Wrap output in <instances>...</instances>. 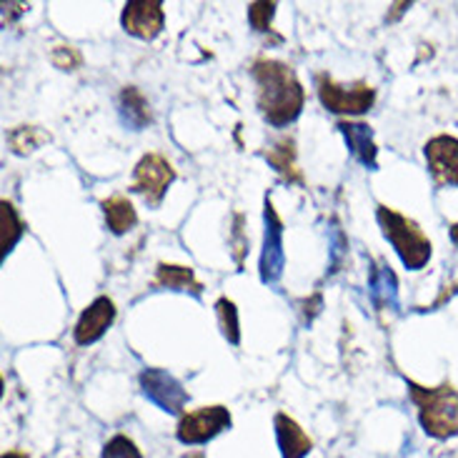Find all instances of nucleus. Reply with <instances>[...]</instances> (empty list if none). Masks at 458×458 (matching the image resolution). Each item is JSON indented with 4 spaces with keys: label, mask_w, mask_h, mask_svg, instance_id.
<instances>
[{
    "label": "nucleus",
    "mask_w": 458,
    "mask_h": 458,
    "mask_svg": "<svg viewBox=\"0 0 458 458\" xmlns=\"http://www.w3.org/2000/svg\"><path fill=\"white\" fill-rule=\"evenodd\" d=\"M118 111H121V121L131 131H143L153 121L148 100H146V96L136 86L123 88V93L118 98Z\"/></svg>",
    "instance_id": "obj_14"
},
{
    "label": "nucleus",
    "mask_w": 458,
    "mask_h": 458,
    "mask_svg": "<svg viewBox=\"0 0 458 458\" xmlns=\"http://www.w3.org/2000/svg\"><path fill=\"white\" fill-rule=\"evenodd\" d=\"M175 181V171L171 163L165 161L158 153H148L138 161L136 171H133V186L131 191L143 196V200L158 208L163 196L168 193V186Z\"/></svg>",
    "instance_id": "obj_6"
},
{
    "label": "nucleus",
    "mask_w": 458,
    "mask_h": 458,
    "mask_svg": "<svg viewBox=\"0 0 458 458\" xmlns=\"http://www.w3.org/2000/svg\"><path fill=\"white\" fill-rule=\"evenodd\" d=\"M316 88H318V98L323 108L338 115H360V113L371 111L376 90L369 83H353V86H341L335 83L331 75H316Z\"/></svg>",
    "instance_id": "obj_4"
},
{
    "label": "nucleus",
    "mask_w": 458,
    "mask_h": 458,
    "mask_svg": "<svg viewBox=\"0 0 458 458\" xmlns=\"http://www.w3.org/2000/svg\"><path fill=\"white\" fill-rule=\"evenodd\" d=\"M138 384H140L143 396L148 398L150 403H156L161 411H165V413H183V409H186V388L168 371H163V369H146V371L140 373Z\"/></svg>",
    "instance_id": "obj_8"
},
{
    "label": "nucleus",
    "mask_w": 458,
    "mask_h": 458,
    "mask_svg": "<svg viewBox=\"0 0 458 458\" xmlns=\"http://www.w3.org/2000/svg\"><path fill=\"white\" fill-rule=\"evenodd\" d=\"M53 63L61 68V71H75L81 65V53L73 48V46H58L53 50Z\"/></svg>",
    "instance_id": "obj_24"
},
{
    "label": "nucleus",
    "mask_w": 458,
    "mask_h": 458,
    "mask_svg": "<svg viewBox=\"0 0 458 458\" xmlns=\"http://www.w3.org/2000/svg\"><path fill=\"white\" fill-rule=\"evenodd\" d=\"M273 13H276V3H250L248 5V23L256 33H268Z\"/></svg>",
    "instance_id": "obj_22"
},
{
    "label": "nucleus",
    "mask_w": 458,
    "mask_h": 458,
    "mask_svg": "<svg viewBox=\"0 0 458 458\" xmlns=\"http://www.w3.org/2000/svg\"><path fill=\"white\" fill-rule=\"evenodd\" d=\"M0 225H3V228H0V248H3V259H5L25 233L18 213H15L13 203H8V200L0 203Z\"/></svg>",
    "instance_id": "obj_19"
},
{
    "label": "nucleus",
    "mask_w": 458,
    "mask_h": 458,
    "mask_svg": "<svg viewBox=\"0 0 458 458\" xmlns=\"http://www.w3.org/2000/svg\"><path fill=\"white\" fill-rule=\"evenodd\" d=\"M451 241H454V243L458 246V224L451 225Z\"/></svg>",
    "instance_id": "obj_26"
},
{
    "label": "nucleus",
    "mask_w": 458,
    "mask_h": 458,
    "mask_svg": "<svg viewBox=\"0 0 458 458\" xmlns=\"http://www.w3.org/2000/svg\"><path fill=\"white\" fill-rule=\"evenodd\" d=\"M231 423L233 419L225 406H203V409L181 416L175 436L186 446H199V444H208L211 438L224 434L225 428H231Z\"/></svg>",
    "instance_id": "obj_5"
},
{
    "label": "nucleus",
    "mask_w": 458,
    "mask_h": 458,
    "mask_svg": "<svg viewBox=\"0 0 458 458\" xmlns=\"http://www.w3.org/2000/svg\"><path fill=\"white\" fill-rule=\"evenodd\" d=\"M216 313H218V323H221V331H224L225 341L228 344H238L241 341V328H238V309L231 298H218L216 301Z\"/></svg>",
    "instance_id": "obj_21"
},
{
    "label": "nucleus",
    "mask_w": 458,
    "mask_h": 458,
    "mask_svg": "<svg viewBox=\"0 0 458 458\" xmlns=\"http://www.w3.org/2000/svg\"><path fill=\"white\" fill-rule=\"evenodd\" d=\"M273 428H276V438H278V448L284 458H306L313 451V441L288 413H276Z\"/></svg>",
    "instance_id": "obj_12"
},
{
    "label": "nucleus",
    "mask_w": 458,
    "mask_h": 458,
    "mask_svg": "<svg viewBox=\"0 0 458 458\" xmlns=\"http://www.w3.org/2000/svg\"><path fill=\"white\" fill-rule=\"evenodd\" d=\"M369 291H371L373 306H376L378 310L398 309V281H396V273L391 271V266L381 263L378 268H373Z\"/></svg>",
    "instance_id": "obj_15"
},
{
    "label": "nucleus",
    "mask_w": 458,
    "mask_h": 458,
    "mask_svg": "<svg viewBox=\"0 0 458 458\" xmlns=\"http://www.w3.org/2000/svg\"><path fill=\"white\" fill-rule=\"evenodd\" d=\"M100 208L106 213V224L111 228V233L123 235L138 224L136 208H133V203L125 196H111V199H106L100 203Z\"/></svg>",
    "instance_id": "obj_17"
},
{
    "label": "nucleus",
    "mask_w": 458,
    "mask_h": 458,
    "mask_svg": "<svg viewBox=\"0 0 458 458\" xmlns=\"http://www.w3.org/2000/svg\"><path fill=\"white\" fill-rule=\"evenodd\" d=\"M156 285L171 288V291H181V293H191V296H200V291H203V285L193 276V268H188V266H168V263L158 266Z\"/></svg>",
    "instance_id": "obj_18"
},
{
    "label": "nucleus",
    "mask_w": 458,
    "mask_h": 458,
    "mask_svg": "<svg viewBox=\"0 0 458 458\" xmlns=\"http://www.w3.org/2000/svg\"><path fill=\"white\" fill-rule=\"evenodd\" d=\"M426 163L438 186H458V138H431L426 143Z\"/></svg>",
    "instance_id": "obj_10"
},
{
    "label": "nucleus",
    "mask_w": 458,
    "mask_h": 458,
    "mask_svg": "<svg viewBox=\"0 0 458 458\" xmlns=\"http://www.w3.org/2000/svg\"><path fill=\"white\" fill-rule=\"evenodd\" d=\"M338 131L346 138L348 150L353 153V158L359 163H363L369 171H376V168H378V148H376V143H373L371 125L341 121V123H338Z\"/></svg>",
    "instance_id": "obj_13"
},
{
    "label": "nucleus",
    "mask_w": 458,
    "mask_h": 458,
    "mask_svg": "<svg viewBox=\"0 0 458 458\" xmlns=\"http://www.w3.org/2000/svg\"><path fill=\"white\" fill-rule=\"evenodd\" d=\"M263 250H260V281L266 285H273L281 281L285 268V253H284V221L273 208L271 199H266L263 208Z\"/></svg>",
    "instance_id": "obj_7"
},
{
    "label": "nucleus",
    "mask_w": 458,
    "mask_h": 458,
    "mask_svg": "<svg viewBox=\"0 0 458 458\" xmlns=\"http://www.w3.org/2000/svg\"><path fill=\"white\" fill-rule=\"evenodd\" d=\"M266 158L288 183H303V175L296 168V143L293 138H281L266 150Z\"/></svg>",
    "instance_id": "obj_16"
},
{
    "label": "nucleus",
    "mask_w": 458,
    "mask_h": 458,
    "mask_svg": "<svg viewBox=\"0 0 458 458\" xmlns=\"http://www.w3.org/2000/svg\"><path fill=\"white\" fill-rule=\"evenodd\" d=\"M3 458H28V456L21 454V451H8V454H3Z\"/></svg>",
    "instance_id": "obj_25"
},
{
    "label": "nucleus",
    "mask_w": 458,
    "mask_h": 458,
    "mask_svg": "<svg viewBox=\"0 0 458 458\" xmlns=\"http://www.w3.org/2000/svg\"><path fill=\"white\" fill-rule=\"evenodd\" d=\"M125 33L140 38V40H153L161 36L165 13L163 3L158 0H131L125 3L123 15H121Z\"/></svg>",
    "instance_id": "obj_9"
},
{
    "label": "nucleus",
    "mask_w": 458,
    "mask_h": 458,
    "mask_svg": "<svg viewBox=\"0 0 458 458\" xmlns=\"http://www.w3.org/2000/svg\"><path fill=\"white\" fill-rule=\"evenodd\" d=\"M409 388L426 434L441 441L458 434V391L454 386L441 384L436 388H426L409 381Z\"/></svg>",
    "instance_id": "obj_2"
},
{
    "label": "nucleus",
    "mask_w": 458,
    "mask_h": 458,
    "mask_svg": "<svg viewBox=\"0 0 458 458\" xmlns=\"http://www.w3.org/2000/svg\"><path fill=\"white\" fill-rule=\"evenodd\" d=\"M46 140H48V136L40 128H36V125H18V128H13L11 133H8V143H11L13 153H18V156H25L30 150H36Z\"/></svg>",
    "instance_id": "obj_20"
},
{
    "label": "nucleus",
    "mask_w": 458,
    "mask_h": 458,
    "mask_svg": "<svg viewBox=\"0 0 458 458\" xmlns=\"http://www.w3.org/2000/svg\"><path fill=\"white\" fill-rule=\"evenodd\" d=\"M376 221L381 225L384 235L391 241V246L398 253V259L403 260V266L409 271H421L423 266L431 259V241L423 235L419 225L411 218L401 216L388 206H378Z\"/></svg>",
    "instance_id": "obj_3"
},
{
    "label": "nucleus",
    "mask_w": 458,
    "mask_h": 458,
    "mask_svg": "<svg viewBox=\"0 0 458 458\" xmlns=\"http://www.w3.org/2000/svg\"><path fill=\"white\" fill-rule=\"evenodd\" d=\"M183 458H206V454H203V451H191V454H186Z\"/></svg>",
    "instance_id": "obj_27"
},
{
    "label": "nucleus",
    "mask_w": 458,
    "mask_h": 458,
    "mask_svg": "<svg viewBox=\"0 0 458 458\" xmlns=\"http://www.w3.org/2000/svg\"><path fill=\"white\" fill-rule=\"evenodd\" d=\"M250 75L259 86L260 115L276 128L293 123L306 103V93L296 78V71L281 61L259 58L250 68Z\"/></svg>",
    "instance_id": "obj_1"
},
{
    "label": "nucleus",
    "mask_w": 458,
    "mask_h": 458,
    "mask_svg": "<svg viewBox=\"0 0 458 458\" xmlns=\"http://www.w3.org/2000/svg\"><path fill=\"white\" fill-rule=\"evenodd\" d=\"M100 458H143V454L138 451V446L128 438V436L118 434L113 436L111 441L103 446V454Z\"/></svg>",
    "instance_id": "obj_23"
},
{
    "label": "nucleus",
    "mask_w": 458,
    "mask_h": 458,
    "mask_svg": "<svg viewBox=\"0 0 458 458\" xmlns=\"http://www.w3.org/2000/svg\"><path fill=\"white\" fill-rule=\"evenodd\" d=\"M113 321H115V306H113L111 298H96V301L81 313V318L75 323V344H78V346H90V344H96V341L103 338V334L111 328Z\"/></svg>",
    "instance_id": "obj_11"
}]
</instances>
